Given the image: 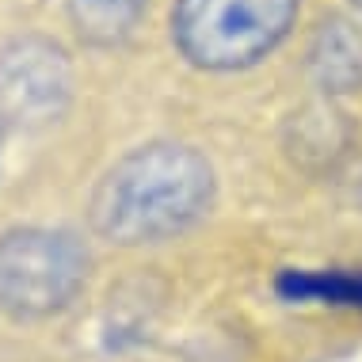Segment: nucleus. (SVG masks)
I'll use <instances>...</instances> for the list:
<instances>
[{
    "label": "nucleus",
    "instance_id": "1",
    "mask_svg": "<svg viewBox=\"0 0 362 362\" xmlns=\"http://www.w3.org/2000/svg\"><path fill=\"white\" fill-rule=\"evenodd\" d=\"M214 172L191 145L156 141L122 156L92 194L95 233L115 244L168 240L210 210Z\"/></svg>",
    "mask_w": 362,
    "mask_h": 362
},
{
    "label": "nucleus",
    "instance_id": "2",
    "mask_svg": "<svg viewBox=\"0 0 362 362\" xmlns=\"http://www.w3.org/2000/svg\"><path fill=\"white\" fill-rule=\"evenodd\" d=\"M298 19V0H175L172 38L199 69L233 73L267 57Z\"/></svg>",
    "mask_w": 362,
    "mask_h": 362
},
{
    "label": "nucleus",
    "instance_id": "3",
    "mask_svg": "<svg viewBox=\"0 0 362 362\" xmlns=\"http://www.w3.org/2000/svg\"><path fill=\"white\" fill-rule=\"evenodd\" d=\"M88 256L69 233L16 229L0 240V309L12 317H50L84 286Z\"/></svg>",
    "mask_w": 362,
    "mask_h": 362
},
{
    "label": "nucleus",
    "instance_id": "4",
    "mask_svg": "<svg viewBox=\"0 0 362 362\" xmlns=\"http://www.w3.org/2000/svg\"><path fill=\"white\" fill-rule=\"evenodd\" d=\"M69 100V62L46 38H19L0 54V119L42 126Z\"/></svg>",
    "mask_w": 362,
    "mask_h": 362
},
{
    "label": "nucleus",
    "instance_id": "5",
    "mask_svg": "<svg viewBox=\"0 0 362 362\" xmlns=\"http://www.w3.org/2000/svg\"><path fill=\"white\" fill-rule=\"evenodd\" d=\"M309 69L328 92L362 88V27L347 23V19L325 23L309 50Z\"/></svg>",
    "mask_w": 362,
    "mask_h": 362
},
{
    "label": "nucleus",
    "instance_id": "6",
    "mask_svg": "<svg viewBox=\"0 0 362 362\" xmlns=\"http://www.w3.org/2000/svg\"><path fill=\"white\" fill-rule=\"evenodd\" d=\"M282 301H320V305H344L362 313V271H298L286 267L275 279Z\"/></svg>",
    "mask_w": 362,
    "mask_h": 362
},
{
    "label": "nucleus",
    "instance_id": "7",
    "mask_svg": "<svg viewBox=\"0 0 362 362\" xmlns=\"http://www.w3.org/2000/svg\"><path fill=\"white\" fill-rule=\"evenodd\" d=\"M76 35L92 46H111L134 31L145 0H65Z\"/></svg>",
    "mask_w": 362,
    "mask_h": 362
},
{
    "label": "nucleus",
    "instance_id": "8",
    "mask_svg": "<svg viewBox=\"0 0 362 362\" xmlns=\"http://www.w3.org/2000/svg\"><path fill=\"white\" fill-rule=\"evenodd\" d=\"M351 4H355V8H362V0H351Z\"/></svg>",
    "mask_w": 362,
    "mask_h": 362
}]
</instances>
